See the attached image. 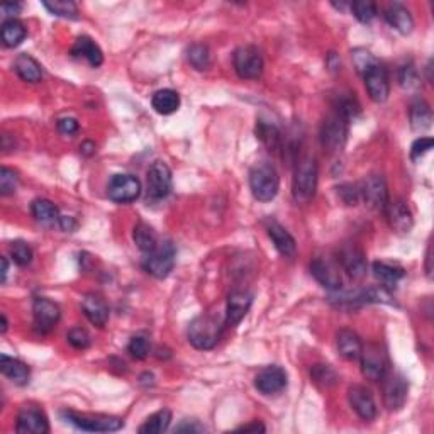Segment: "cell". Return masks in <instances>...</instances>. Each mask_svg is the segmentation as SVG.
I'll use <instances>...</instances> for the list:
<instances>
[{"instance_id": "54", "label": "cell", "mask_w": 434, "mask_h": 434, "mask_svg": "<svg viewBox=\"0 0 434 434\" xmlns=\"http://www.w3.org/2000/svg\"><path fill=\"white\" fill-rule=\"evenodd\" d=\"M19 12H21V4H4L2 6V14L6 17H11V19H14Z\"/></svg>"}, {"instance_id": "42", "label": "cell", "mask_w": 434, "mask_h": 434, "mask_svg": "<svg viewBox=\"0 0 434 434\" xmlns=\"http://www.w3.org/2000/svg\"><path fill=\"white\" fill-rule=\"evenodd\" d=\"M399 84H401L402 89H406V90L419 89L421 78H419V73L418 70H416L414 65L412 63L402 65L401 70H399Z\"/></svg>"}, {"instance_id": "49", "label": "cell", "mask_w": 434, "mask_h": 434, "mask_svg": "<svg viewBox=\"0 0 434 434\" xmlns=\"http://www.w3.org/2000/svg\"><path fill=\"white\" fill-rule=\"evenodd\" d=\"M433 138H419V140H416L411 148V158L414 160V162H418V160H421L424 155L433 150Z\"/></svg>"}, {"instance_id": "52", "label": "cell", "mask_w": 434, "mask_h": 434, "mask_svg": "<svg viewBox=\"0 0 434 434\" xmlns=\"http://www.w3.org/2000/svg\"><path fill=\"white\" fill-rule=\"evenodd\" d=\"M60 229H63L65 233H73L77 229V221L73 219V217L68 216H62V219H60Z\"/></svg>"}, {"instance_id": "10", "label": "cell", "mask_w": 434, "mask_h": 434, "mask_svg": "<svg viewBox=\"0 0 434 434\" xmlns=\"http://www.w3.org/2000/svg\"><path fill=\"white\" fill-rule=\"evenodd\" d=\"M107 195L117 204H131L141 195V182L133 175H114L107 185Z\"/></svg>"}, {"instance_id": "50", "label": "cell", "mask_w": 434, "mask_h": 434, "mask_svg": "<svg viewBox=\"0 0 434 434\" xmlns=\"http://www.w3.org/2000/svg\"><path fill=\"white\" fill-rule=\"evenodd\" d=\"M78 121L75 117H63V119L58 121V131L65 134V136H72V134H75L78 131Z\"/></svg>"}, {"instance_id": "7", "label": "cell", "mask_w": 434, "mask_h": 434, "mask_svg": "<svg viewBox=\"0 0 434 434\" xmlns=\"http://www.w3.org/2000/svg\"><path fill=\"white\" fill-rule=\"evenodd\" d=\"M234 70L243 80H256L263 73V58L255 46H241L234 51Z\"/></svg>"}, {"instance_id": "22", "label": "cell", "mask_w": 434, "mask_h": 434, "mask_svg": "<svg viewBox=\"0 0 434 434\" xmlns=\"http://www.w3.org/2000/svg\"><path fill=\"white\" fill-rule=\"evenodd\" d=\"M82 311H84L85 318L90 321L97 328H104L108 321V306L101 295L89 294L85 295L82 301Z\"/></svg>"}, {"instance_id": "16", "label": "cell", "mask_w": 434, "mask_h": 434, "mask_svg": "<svg viewBox=\"0 0 434 434\" xmlns=\"http://www.w3.org/2000/svg\"><path fill=\"white\" fill-rule=\"evenodd\" d=\"M16 431L21 434H48L50 433V423L41 409L28 406L17 414Z\"/></svg>"}, {"instance_id": "14", "label": "cell", "mask_w": 434, "mask_h": 434, "mask_svg": "<svg viewBox=\"0 0 434 434\" xmlns=\"http://www.w3.org/2000/svg\"><path fill=\"white\" fill-rule=\"evenodd\" d=\"M365 87H367V92L370 95V99L377 104H384L390 95V82H389V73L385 70L384 65L380 62L368 70L363 75Z\"/></svg>"}, {"instance_id": "23", "label": "cell", "mask_w": 434, "mask_h": 434, "mask_svg": "<svg viewBox=\"0 0 434 434\" xmlns=\"http://www.w3.org/2000/svg\"><path fill=\"white\" fill-rule=\"evenodd\" d=\"M267 233L275 246L277 251L284 256H294L295 250H297V243H295L294 236L290 234L284 226L277 223V221H267Z\"/></svg>"}, {"instance_id": "5", "label": "cell", "mask_w": 434, "mask_h": 434, "mask_svg": "<svg viewBox=\"0 0 434 434\" xmlns=\"http://www.w3.org/2000/svg\"><path fill=\"white\" fill-rule=\"evenodd\" d=\"M175 258L177 250L173 243L170 240H162L151 253L146 255L143 267L155 279H167L175 267Z\"/></svg>"}, {"instance_id": "37", "label": "cell", "mask_w": 434, "mask_h": 434, "mask_svg": "<svg viewBox=\"0 0 434 434\" xmlns=\"http://www.w3.org/2000/svg\"><path fill=\"white\" fill-rule=\"evenodd\" d=\"M187 60L195 70L204 72L211 67V53L209 48L204 45H192L187 50Z\"/></svg>"}, {"instance_id": "47", "label": "cell", "mask_w": 434, "mask_h": 434, "mask_svg": "<svg viewBox=\"0 0 434 434\" xmlns=\"http://www.w3.org/2000/svg\"><path fill=\"white\" fill-rule=\"evenodd\" d=\"M67 340L73 346V348H77V350H87L90 346L89 333L82 328L70 329L67 334Z\"/></svg>"}, {"instance_id": "53", "label": "cell", "mask_w": 434, "mask_h": 434, "mask_svg": "<svg viewBox=\"0 0 434 434\" xmlns=\"http://www.w3.org/2000/svg\"><path fill=\"white\" fill-rule=\"evenodd\" d=\"M236 431H243V433H265V431H267V428H265L262 423H258V421H255V423L245 424V426L238 428Z\"/></svg>"}, {"instance_id": "38", "label": "cell", "mask_w": 434, "mask_h": 434, "mask_svg": "<svg viewBox=\"0 0 434 434\" xmlns=\"http://www.w3.org/2000/svg\"><path fill=\"white\" fill-rule=\"evenodd\" d=\"M53 16L65 17V19H78V9L75 2L70 0H55V2H43Z\"/></svg>"}, {"instance_id": "34", "label": "cell", "mask_w": 434, "mask_h": 434, "mask_svg": "<svg viewBox=\"0 0 434 434\" xmlns=\"http://www.w3.org/2000/svg\"><path fill=\"white\" fill-rule=\"evenodd\" d=\"M133 238H134V243H136L138 248H140L143 253H146V255L151 253V251H153L160 243L158 234H156L155 229L146 223L136 224Z\"/></svg>"}, {"instance_id": "24", "label": "cell", "mask_w": 434, "mask_h": 434, "mask_svg": "<svg viewBox=\"0 0 434 434\" xmlns=\"http://www.w3.org/2000/svg\"><path fill=\"white\" fill-rule=\"evenodd\" d=\"M72 56L73 58H85L94 68L101 67L104 63L102 50L99 48L97 43L89 36H80L77 39L75 45L72 48Z\"/></svg>"}, {"instance_id": "2", "label": "cell", "mask_w": 434, "mask_h": 434, "mask_svg": "<svg viewBox=\"0 0 434 434\" xmlns=\"http://www.w3.org/2000/svg\"><path fill=\"white\" fill-rule=\"evenodd\" d=\"M318 163L311 156H306L297 163L294 175L292 192L294 199L301 204H307L314 197L316 190H318Z\"/></svg>"}, {"instance_id": "4", "label": "cell", "mask_w": 434, "mask_h": 434, "mask_svg": "<svg viewBox=\"0 0 434 434\" xmlns=\"http://www.w3.org/2000/svg\"><path fill=\"white\" fill-rule=\"evenodd\" d=\"M62 416L68 424L87 433H114L124 428V421L112 416L80 414L75 411H63Z\"/></svg>"}, {"instance_id": "48", "label": "cell", "mask_w": 434, "mask_h": 434, "mask_svg": "<svg viewBox=\"0 0 434 434\" xmlns=\"http://www.w3.org/2000/svg\"><path fill=\"white\" fill-rule=\"evenodd\" d=\"M338 194H340V197L343 199V202H345L346 206H357L360 199H362V195H360V187L353 184H345L338 187Z\"/></svg>"}, {"instance_id": "35", "label": "cell", "mask_w": 434, "mask_h": 434, "mask_svg": "<svg viewBox=\"0 0 434 434\" xmlns=\"http://www.w3.org/2000/svg\"><path fill=\"white\" fill-rule=\"evenodd\" d=\"M28 36V29L26 26L17 19H7L2 24V43L7 48H16L24 41Z\"/></svg>"}, {"instance_id": "3", "label": "cell", "mask_w": 434, "mask_h": 434, "mask_svg": "<svg viewBox=\"0 0 434 434\" xmlns=\"http://www.w3.org/2000/svg\"><path fill=\"white\" fill-rule=\"evenodd\" d=\"M223 323L214 316H199L189 326V341L197 350H212L223 333Z\"/></svg>"}, {"instance_id": "55", "label": "cell", "mask_w": 434, "mask_h": 434, "mask_svg": "<svg viewBox=\"0 0 434 434\" xmlns=\"http://www.w3.org/2000/svg\"><path fill=\"white\" fill-rule=\"evenodd\" d=\"M431 260H433V256H431V246H429V248H428V255H426V272H428V275H429V277L433 275Z\"/></svg>"}, {"instance_id": "9", "label": "cell", "mask_w": 434, "mask_h": 434, "mask_svg": "<svg viewBox=\"0 0 434 434\" xmlns=\"http://www.w3.org/2000/svg\"><path fill=\"white\" fill-rule=\"evenodd\" d=\"M382 380L384 384V401L385 407L389 411H401L404 404L407 401V394H409V384H407L406 377L397 372H387Z\"/></svg>"}, {"instance_id": "28", "label": "cell", "mask_w": 434, "mask_h": 434, "mask_svg": "<svg viewBox=\"0 0 434 434\" xmlns=\"http://www.w3.org/2000/svg\"><path fill=\"white\" fill-rule=\"evenodd\" d=\"M0 370L16 385H26L29 382V375H31L28 365L17 358L7 357V355L0 357Z\"/></svg>"}, {"instance_id": "20", "label": "cell", "mask_w": 434, "mask_h": 434, "mask_svg": "<svg viewBox=\"0 0 434 434\" xmlns=\"http://www.w3.org/2000/svg\"><path fill=\"white\" fill-rule=\"evenodd\" d=\"M348 399L351 407L363 421H373L377 416V404L370 390H367L362 385H353L348 390Z\"/></svg>"}, {"instance_id": "51", "label": "cell", "mask_w": 434, "mask_h": 434, "mask_svg": "<svg viewBox=\"0 0 434 434\" xmlns=\"http://www.w3.org/2000/svg\"><path fill=\"white\" fill-rule=\"evenodd\" d=\"M206 428L197 419H185L175 428V433H204Z\"/></svg>"}, {"instance_id": "12", "label": "cell", "mask_w": 434, "mask_h": 434, "mask_svg": "<svg viewBox=\"0 0 434 434\" xmlns=\"http://www.w3.org/2000/svg\"><path fill=\"white\" fill-rule=\"evenodd\" d=\"M148 195L155 201H162L172 192V170L167 163L155 162L148 170Z\"/></svg>"}, {"instance_id": "21", "label": "cell", "mask_w": 434, "mask_h": 434, "mask_svg": "<svg viewBox=\"0 0 434 434\" xmlns=\"http://www.w3.org/2000/svg\"><path fill=\"white\" fill-rule=\"evenodd\" d=\"M340 263L353 279H362L367 273V258L363 251L355 245H345L340 250Z\"/></svg>"}, {"instance_id": "31", "label": "cell", "mask_w": 434, "mask_h": 434, "mask_svg": "<svg viewBox=\"0 0 434 434\" xmlns=\"http://www.w3.org/2000/svg\"><path fill=\"white\" fill-rule=\"evenodd\" d=\"M373 275L384 287H394L399 280L404 279L406 272L401 265L390 262H375L373 263Z\"/></svg>"}, {"instance_id": "30", "label": "cell", "mask_w": 434, "mask_h": 434, "mask_svg": "<svg viewBox=\"0 0 434 434\" xmlns=\"http://www.w3.org/2000/svg\"><path fill=\"white\" fill-rule=\"evenodd\" d=\"M14 70L19 75L21 80L28 82V84H38L43 78L41 65H39L33 56L19 55L14 62Z\"/></svg>"}, {"instance_id": "18", "label": "cell", "mask_w": 434, "mask_h": 434, "mask_svg": "<svg viewBox=\"0 0 434 434\" xmlns=\"http://www.w3.org/2000/svg\"><path fill=\"white\" fill-rule=\"evenodd\" d=\"M385 212H387V219L390 223V228L399 234H406L409 233L414 226V217H412V212L404 201H389L387 206H385Z\"/></svg>"}, {"instance_id": "1", "label": "cell", "mask_w": 434, "mask_h": 434, "mask_svg": "<svg viewBox=\"0 0 434 434\" xmlns=\"http://www.w3.org/2000/svg\"><path fill=\"white\" fill-rule=\"evenodd\" d=\"M279 173L267 162L256 163L250 172V189L256 201L270 202L279 194Z\"/></svg>"}, {"instance_id": "45", "label": "cell", "mask_w": 434, "mask_h": 434, "mask_svg": "<svg viewBox=\"0 0 434 434\" xmlns=\"http://www.w3.org/2000/svg\"><path fill=\"white\" fill-rule=\"evenodd\" d=\"M336 114L343 116L346 121H350L351 117L360 114V104H358L357 99H355V97H341L340 101H338Z\"/></svg>"}, {"instance_id": "36", "label": "cell", "mask_w": 434, "mask_h": 434, "mask_svg": "<svg viewBox=\"0 0 434 434\" xmlns=\"http://www.w3.org/2000/svg\"><path fill=\"white\" fill-rule=\"evenodd\" d=\"M170 423H172V412L168 409H162L155 412L153 416H150V418L141 424L138 431L141 434H160L170 428Z\"/></svg>"}, {"instance_id": "19", "label": "cell", "mask_w": 434, "mask_h": 434, "mask_svg": "<svg viewBox=\"0 0 434 434\" xmlns=\"http://www.w3.org/2000/svg\"><path fill=\"white\" fill-rule=\"evenodd\" d=\"M251 304H253V295L248 292H233L229 295L228 306H226L224 326L233 328V326L240 324L250 312Z\"/></svg>"}, {"instance_id": "11", "label": "cell", "mask_w": 434, "mask_h": 434, "mask_svg": "<svg viewBox=\"0 0 434 434\" xmlns=\"http://www.w3.org/2000/svg\"><path fill=\"white\" fill-rule=\"evenodd\" d=\"M360 195H362L363 202L373 211H385V206L389 202V189L387 182L382 175L367 177L363 185L360 187Z\"/></svg>"}, {"instance_id": "56", "label": "cell", "mask_w": 434, "mask_h": 434, "mask_svg": "<svg viewBox=\"0 0 434 434\" xmlns=\"http://www.w3.org/2000/svg\"><path fill=\"white\" fill-rule=\"evenodd\" d=\"M7 273H9V262H7L6 256H4V258H2V284H6Z\"/></svg>"}, {"instance_id": "17", "label": "cell", "mask_w": 434, "mask_h": 434, "mask_svg": "<svg viewBox=\"0 0 434 434\" xmlns=\"http://www.w3.org/2000/svg\"><path fill=\"white\" fill-rule=\"evenodd\" d=\"M311 273L324 289L331 290V292L341 290L343 277L336 263L329 262V260L324 258H316L314 262L311 263Z\"/></svg>"}, {"instance_id": "40", "label": "cell", "mask_w": 434, "mask_h": 434, "mask_svg": "<svg viewBox=\"0 0 434 434\" xmlns=\"http://www.w3.org/2000/svg\"><path fill=\"white\" fill-rule=\"evenodd\" d=\"M311 377L316 384L326 389L333 387V385L338 382L336 372H334L329 365H314L311 370Z\"/></svg>"}, {"instance_id": "43", "label": "cell", "mask_w": 434, "mask_h": 434, "mask_svg": "<svg viewBox=\"0 0 434 434\" xmlns=\"http://www.w3.org/2000/svg\"><path fill=\"white\" fill-rule=\"evenodd\" d=\"M11 256L12 260H14V263L19 265V267H28V265L33 262L34 253L28 243L16 241L11 245Z\"/></svg>"}, {"instance_id": "39", "label": "cell", "mask_w": 434, "mask_h": 434, "mask_svg": "<svg viewBox=\"0 0 434 434\" xmlns=\"http://www.w3.org/2000/svg\"><path fill=\"white\" fill-rule=\"evenodd\" d=\"M351 58H353L355 68H357V72L362 77L368 70H372L377 63H379V60H377L375 56L370 53V51L365 50V48H357V50L351 51Z\"/></svg>"}, {"instance_id": "15", "label": "cell", "mask_w": 434, "mask_h": 434, "mask_svg": "<svg viewBox=\"0 0 434 434\" xmlns=\"http://www.w3.org/2000/svg\"><path fill=\"white\" fill-rule=\"evenodd\" d=\"M255 387L263 396H275L287 387V373L284 368L272 365V367H265L263 370L258 372L255 377Z\"/></svg>"}, {"instance_id": "57", "label": "cell", "mask_w": 434, "mask_h": 434, "mask_svg": "<svg viewBox=\"0 0 434 434\" xmlns=\"http://www.w3.org/2000/svg\"><path fill=\"white\" fill-rule=\"evenodd\" d=\"M7 328H9L7 318H6V314H2V329H0V331H2V334H6V331H7Z\"/></svg>"}, {"instance_id": "41", "label": "cell", "mask_w": 434, "mask_h": 434, "mask_svg": "<svg viewBox=\"0 0 434 434\" xmlns=\"http://www.w3.org/2000/svg\"><path fill=\"white\" fill-rule=\"evenodd\" d=\"M350 9L351 12H353V16L363 24H370L377 17V6L373 2H368V0H358V2H353L350 6Z\"/></svg>"}, {"instance_id": "46", "label": "cell", "mask_w": 434, "mask_h": 434, "mask_svg": "<svg viewBox=\"0 0 434 434\" xmlns=\"http://www.w3.org/2000/svg\"><path fill=\"white\" fill-rule=\"evenodd\" d=\"M128 351L136 360H145L150 355V341L145 336H134L128 345Z\"/></svg>"}, {"instance_id": "6", "label": "cell", "mask_w": 434, "mask_h": 434, "mask_svg": "<svg viewBox=\"0 0 434 434\" xmlns=\"http://www.w3.org/2000/svg\"><path fill=\"white\" fill-rule=\"evenodd\" d=\"M346 138H348V121L334 112L324 121L321 128V145L329 153H334V151L343 150Z\"/></svg>"}, {"instance_id": "44", "label": "cell", "mask_w": 434, "mask_h": 434, "mask_svg": "<svg viewBox=\"0 0 434 434\" xmlns=\"http://www.w3.org/2000/svg\"><path fill=\"white\" fill-rule=\"evenodd\" d=\"M17 185H19V177L14 170L11 168L2 167L0 170V194L2 195H11L17 190Z\"/></svg>"}, {"instance_id": "8", "label": "cell", "mask_w": 434, "mask_h": 434, "mask_svg": "<svg viewBox=\"0 0 434 434\" xmlns=\"http://www.w3.org/2000/svg\"><path fill=\"white\" fill-rule=\"evenodd\" d=\"M362 372L365 379L370 382H379L385 377V373L389 372V362L387 355L384 353V350L379 345H368L363 346L362 355Z\"/></svg>"}, {"instance_id": "26", "label": "cell", "mask_w": 434, "mask_h": 434, "mask_svg": "<svg viewBox=\"0 0 434 434\" xmlns=\"http://www.w3.org/2000/svg\"><path fill=\"white\" fill-rule=\"evenodd\" d=\"M336 346H338V353H340L345 360H348V362L360 360V355H362L363 350V345L362 341H360L358 334L350 331V329H343V331L338 333Z\"/></svg>"}, {"instance_id": "33", "label": "cell", "mask_w": 434, "mask_h": 434, "mask_svg": "<svg viewBox=\"0 0 434 434\" xmlns=\"http://www.w3.org/2000/svg\"><path fill=\"white\" fill-rule=\"evenodd\" d=\"M409 117H411V126L414 131L419 133L428 131L433 124V111L431 107H429V104L426 101H423V99H419V101L412 104Z\"/></svg>"}, {"instance_id": "25", "label": "cell", "mask_w": 434, "mask_h": 434, "mask_svg": "<svg viewBox=\"0 0 434 434\" xmlns=\"http://www.w3.org/2000/svg\"><path fill=\"white\" fill-rule=\"evenodd\" d=\"M255 133H256V138L262 141V145L267 148L270 153H280L284 143H282L280 129L277 128L275 124L270 123V121L258 119L256 121Z\"/></svg>"}, {"instance_id": "13", "label": "cell", "mask_w": 434, "mask_h": 434, "mask_svg": "<svg viewBox=\"0 0 434 434\" xmlns=\"http://www.w3.org/2000/svg\"><path fill=\"white\" fill-rule=\"evenodd\" d=\"M33 316H34V328L38 333L48 334L51 333L58 324L60 318H62V311L56 306L53 301L46 297L34 299L33 304Z\"/></svg>"}, {"instance_id": "32", "label": "cell", "mask_w": 434, "mask_h": 434, "mask_svg": "<svg viewBox=\"0 0 434 434\" xmlns=\"http://www.w3.org/2000/svg\"><path fill=\"white\" fill-rule=\"evenodd\" d=\"M151 106L158 114L170 116L173 112L179 111L180 107V95L172 89L158 90L151 99Z\"/></svg>"}, {"instance_id": "27", "label": "cell", "mask_w": 434, "mask_h": 434, "mask_svg": "<svg viewBox=\"0 0 434 434\" xmlns=\"http://www.w3.org/2000/svg\"><path fill=\"white\" fill-rule=\"evenodd\" d=\"M385 21H387L390 28H394L401 34H411L412 29H414V19L402 4H392L385 11Z\"/></svg>"}, {"instance_id": "29", "label": "cell", "mask_w": 434, "mask_h": 434, "mask_svg": "<svg viewBox=\"0 0 434 434\" xmlns=\"http://www.w3.org/2000/svg\"><path fill=\"white\" fill-rule=\"evenodd\" d=\"M31 212L39 224L50 226V228L51 226H60L62 214H60L58 207L53 202L46 201V199H36L31 204Z\"/></svg>"}]
</instances>
